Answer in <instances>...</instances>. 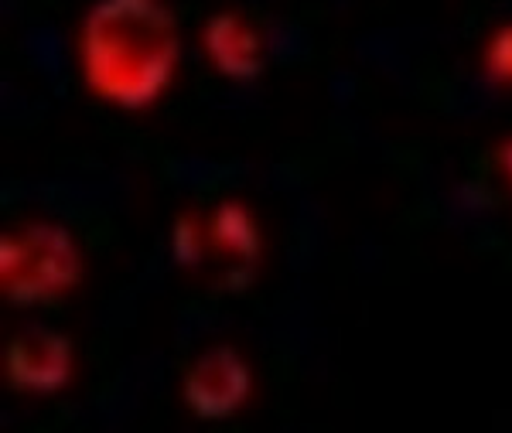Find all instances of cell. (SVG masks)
<instances>
[{
  "mask_svg": "<svg viewBox=\"0 0 512 433\" xmlns=\"http://www.w3.org/2000/svg\"><path fill=\"white\" fill-rule=\"evenodd\" d=\"M178 52V24L161 0H99L82 24L89 89L120 110L158 103L178 69Z\"/></svg>",
  "mask_w": 512,
  "mask_h": 433,
  "instance_id": "1",
  "label": "cell"
},
{
  "mask_svg": "<svg viewBox=\"0 0 512 433\" xmlns=\"http://www.w3.org/2000/svg\"><path fill=\"white\" fill-rule=\"evenodd\" d=\"M82 273L79 246L55 222H31L0 246V280L14 304H45L76 287Z\"/></svg>",
  "mask_w": 512,
  "mask_h": 433,
  "instance_id": "2",
  "label": "cell"
},
{
  "mask_svg": "<svg viewBox=\"0 0 512 433\" xmlns=\"http://www.w3.org/2000/svg\"><path fill=\"white\" fill-rule=\"evenodd\" d=\"M253 393V372L236 348H209L188 365L181 399L198 420H229Z\"/></svg>",
  "mask_w": 512,
  "mask_h": 433,
  "instance_id": "3",
  "label": "cell"
},
{
  "mask_svg": "<svg viewBox=\"0 0 512 433\" xmlns=\"http://www.w3.org/2000/svg\"><path fill=\"white\" fill-rule=\"evenodd\" d=\"M4 369L14 389L41 396L59 393L72 379V341L62 331L31 324L7 341Z\"/></svg>",
  "mask_w": 512,
  "mask_h": 433,
  "instance_id": "4",
  "label": "cell"
},
{
  "mask_svg": "<svg viewBox=\"0 0 512 433\" xmlns=\"http://www.w3.org/2000/svg\"><path fill=\"white\" fill-rule=\"evenodd\" d=\"M205 52L222 76L236 82H253L263 72V38L243 14L219 11L212 14L202 31Z\"/></svg>",
  "mask_w": 512,
  "mask_h": 433,
  "instance_id": "5",
  "label": "cell"
},
{
  "mask_svg": "<svg viewBox=\"0 0 512 433\" xmlns=\"http://www.w3.org/2000/svg\"><path fill=\"white\" fill-rule=\"evenodd\" d=\"M205 226H209V243H216L222 253L239 260L243 270L256 260V253H260V229H256L253 215L243 205H219Z\"/></svg>",
  "mask_w": 512,
  "mask_h": 433,
  "instance_id": "6",
  "label": "cell"
},
{
  "mask_svg": "<svg viewBox=\"0 0 512 433\" xmlns=\"http://www.w3.org/2000/svg\"><path fill=\"white\" fill-rule=\"evenodd\" d=\"M209 243V226L195 219V215H181L175 222V260L185 266H198Z\"/></svg>",
  "mask_w": 512,
  "mask_h": 433,
  "instance_id": "7",
  "label": "cell"
},
{
  "mask_svg": "<svg viewBox=\"0 0 512 433\" xmlns=\"http://www.w3.org/2000/svg\"><path fill=\"white\" fill-rule=\"evenodd\" d=\"M485 65L495 79H509L512 82V24H506L502 31H495V38L485 48Z\"/></svg>",
  "mask_w": 512,
  "mask_h": 433,
  "instance_id": "8",
  "label": "cell"
},
{
  "mask_svg": "<svg viewBox=\"0 0 512 433\" xmlns=\"http://www.w3.org/2000/svg\"><path fill=\"white\" fill-rule=\"evenodd\" d=\"M506 171H509V178H512V144L506 147Z\"/></svg>",
  "mask_w": 512,
  "mask_h": 433,
  "instance_id": "9",
  "label": "cell"
}]
</instances>
